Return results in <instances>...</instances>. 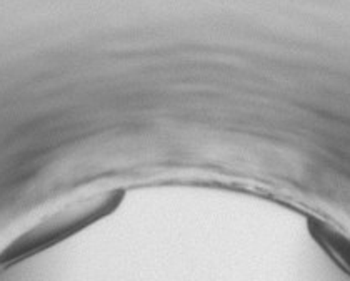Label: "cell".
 Here are the masks:
<instances>
[{"label": "cell", "instance_id": "cell-1", "mask_svg": "<svg viewBox=\"0 0 350 281\" xmlns=\"http://www.w3.org/2000/svg\"><path fill=\"white\" fill-rule=\"evenodd\" d=\"M310 234L350 275V238L330 223L310 219Z\"/></svg>", "mask_w": 350, "mask_h": 281}]
</instances>
